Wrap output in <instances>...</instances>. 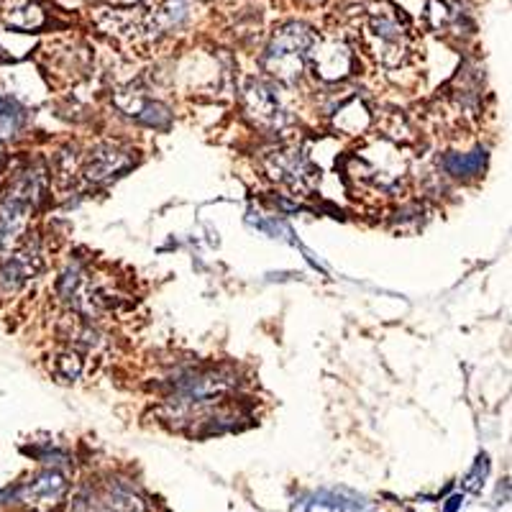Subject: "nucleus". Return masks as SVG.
<instances>
[{
  "label": "nucleus",
  "mask_w": 512,
  "mask_h": 512,
  "mask_svg": "<svg viewBox=\"0 0 512 512\" xmlns=\"http://www.w3.org/2000/svg\"><path fill=\"white\" fill-rule=\"evenodd\" d=\"M315 41V31L305 24H285L282 29L274 31L272 41H269L267 52H264L262 62L267 72H272L277 80L295 82L303 75L305 59H308L310 47Z\"/></svg>",
  "instance_id": "nucleus-1"
},
{
  "label": "nucleus",
  "mask_w": 512,
  "mask_h": 512,
  "mask_svg": "<svg viewBox=\"0 0 512 512\" xmlns=\"http://www.w3.org/2000/svg\"><path fill=\"white\" fill-rule=\"evenodd\" d=\"M364 34H367V44L372 54L384 67H395L408 54V31H405V26L400 24V18L395 16L390 6L369 11Z\"/></svg>",
  "instance_id": "nucleus-2"
},
{
  "label": "nucleus",
  "mask_w": 512,
  "mask_h": 512,
  "mask_svg": "<svg viewBox=\"0 0 512 512\" xmlns=\"http://www.w3.org/2000/svg\"><path fill=\"white\" fill-rule=\"evenodd\" d=\"M310 62H313V70L320 80L326 82H338L346 80V77L354 72V52L346 41L341 39H323L313 41V47L308 52Z\"/></svg>",
  "instance_id": "nucleus-3"
},
{
  "label": "nucleus",
  "mask_w": 512,
  "mask_h": 512,
  "mask_svg": "<svg viewBox=\"0 0 512 512\" xmlns=\"http://www.w3.org/2000/svg\"><path fill=\"white\" fill-rule=\"evenodd\" d=\"M264 164H267V172L272 180L282 182V185L292 187V190H308L310 180H313L310 159L305 157V152L292 149V146H282V149L269 152Z\"/></svg>",
  "instance_id": "nucleus-4"
},
{
  "label": "nucleus",
  "mask_w": 512,
  "mask_h": 512,
  "mask_svg": "<svg viewBox=\"0 0 512 512\" xmlns=\"http://www.w3.org/2000/svg\"><path fill=\"white\" fill-rule=\"evenodd\" d=\"M244 105L246 113L254 118L256 126L277 131V128H282L287 123V113L282 111L280 98H277V93H274L269 82H249V88L244 90Z\"/></svg>",
  "instance_id": "nucleus-5"
},
{
  "label": "nucleus",
  "mask_w": 512,
  "mask_h": 512,
  "mask_svg": "<svg viewBox=\"0 0 512 512\" xmlns=\"http://www.w3.org/2000/svg\"><path fill=\"white\" fill-rule=\"evenodd\" d=\"M131 164H134L131 152H126L121 146L100 144L90 152L88 162L82 167V175H85V180H88L90 185H103V182L123 175L126 169H131Z\"/></svg>",
  "instance_id": "nucleus-6"
},
{
  "label": "nucleus",
  "mask_w": 512,
  "mask_h": 512,
  "mask_svg": "<svg viewBox=\"0 0 512 512\" xmlns=\"http://www.w3.org/2000/svg\"><path fill=\"white\" fill-rule=\"evenodd\" d=\"M39 267V251L36 246H26L13 254L8 262L0 264V297H11L29 282L31 274Z\"/></svg>",
  "instance_id": "nucleus-7"
},
{
  "label": "nucleus",
  "mask_w": 512,
  "mask_h": 512,
  "mask_svg": "<svg viewBox=\"0 0 512 512\" xmlns=\"http://www.w3.org/2000/svg\"><path fill=\"white\" fill-rule=\"evenodd\" d=\"M64 492H67V482H64L62 474L52 469V472H44L39 477H34V482L24 484L16 492V497L31 507H47L49 510V507L59 505Z\"/></svg>",
  "instance_id": "nucleus-8"
},
{
  "label": "nucleus",
  "mask_w": 512,
  "mask_h": 512,
  "mask_svg": "<svg viewBox=\"0 0 512 512\" xmlns=\"http://www.w3.org/2000/svg\"><path fill=\"white\" fill-rule=\"evenodd\" d=\"M116 105L128 118H134V121L144 123L149 128H164L169 123L167 108L141 93H128V100L116 98Z\"/></svg>",
  "instance_id": "nucleus-9"
},
{
  "label": "nucleus",
  "mask_w": 512,
  "mask_h": 512,
  "mask_svg": "<svg viewBox=\"0 0 512 512\" xmlns=\"http://www.w3.org/2000/svg\"><path fill=\"white\" fill-rule=\"evenodd\" d=\"M315 505L326 507L331 512H372L374 505L367 497L356 495L351 489H320L313 495Z\"/></svg>",
  "instance_id": "nucleus-10"
},
{
  "label": "nucleus",
  "mask_w": 512,
  "mask_h": 512,
  "mask_svg": "<svg viewBox=\"0 0 512 512\" xmlns=\"http://www.w3.org/2000/svg\"><path fill=\"white\" fill-rule=\"evenodd\" d=\"M487 164V152L484 149H477V152L469 154H446L441 162L443 172L451 177H459V180H472Z\"/></svg>",
  "instance_id": "nucleus-11"
},
{
  "label": "nucleus",
  "mask_w": 512,
  "mask_h": 512,
  "mask_svg": "<svg viewBox=\"0 0 512 512\" xmlns=\"http://www.w3.org/2000/svg\"><path fill=\"white\" fill-rule=\"evenodd\" d=\"M187 16H190V0H164L152 16V31L167 34V31L180 29Z\"/></svg>",
  "instance_id": "nucleus-12"
},
{
  "label": "nucleus",
  "mask_w": 512,
  "mask_h": 512,
  "mask_svg": "<svg viewBox=\"0 0 512 512\" xmlns=\"http://www.w3.org/2000/svg\"><path fill=\"white\" fill-rule=\"evenodd\" d=\"M6 21L13 29L34 31L44 24V11L34 0H11L6 8Z\"/></svg>",
  "instance_id": "nucleus-13"
},
{
  "label": "nucleus",
  "mask_w": 512,
  "mask_h": 512,
  "mask_svg": "<svg viewBox=\"0 0 512 512\" xmlns=\"http://www.w3.org/2000/svg\"><path fill=\"white\" fill-rule=\"evenodd\" d=\"M369 123H372V116H369L367 105L361 103L359 98L349 100V103L336 113V128L349 136L364 134L369 128Z\"/></svg>",
  "instance_id": "nucleus-14"
},
{
  "label": "nucleus",
  "mask_w": 512,
  "mask_h": 512,
  "mask_svg": "<svg viewBox=\"0 0 512 512\" xmlns=\"http://www.w3.org/2000/svg\"><path fill=\"white\" fill-rule=\"evenodd\" d=\"M26 111L16 98L0 93V139H16L18 131L24 128Z\"/></svg>",
  "instance_id": "nucleus-15"
},
{
  "label": "nucleus",
  "mask_w": 512,
  "mask_h": 512,
  "mask_svg": "<svg viewBox=\"0 0 512 512\" xmlns=\"http://www.w3.org/2000/svg\"><path fill=\"white\" fill-rule=\"evenodd\" d=\"M82 369V359L77 354H64L57 359V374L64 379H75Z\"/></svg>",
  "instance_id": "nucleus-16"
},
{
  "label": "nucleus",
  "mask_w": 512,
  "mask_h": 512,
  "mask_svg": "<svg viewBox=\"0 0 512 512\" xmlns=\"http://www.w3.org/2000/svg\"><path fill=\"white\" fill-rule=\"evenodd\" d=\"M487 469H489L487 456H479L477 464H474V469H472V474L466 477V489H472V492H477V489L484 484V477H487Z\"/></svg>",
  "instance_id": "nucleus-17"
},
{
  "label": "nucleus",
  "mask_w": 512,
  "mask_h": 512,
  "mask_svg": "<svg viewBox=\"0 0 512 512\" xmlns=\"http://www.w3.org/2000/svg\"><path fill=\"white\" fill-rule=\"evenodd\" d=\"M448 502H451V505H446V512H454V510H456V507H459L461 497H451V500H448Z\"/></svg>",
  "instance_id": "nucleus-18"
},
{
  "label": "nucleus",
  "mask_w": 512,
  "mask_h": 512,
  "mask_svg": "<svg viewBox=\"0 0 512 512\" xmlns=\"http://www.w3.org/2000/svg\"><path fill=\"white\" fill-rule=\"evenodd\" d=\"M67 3H77V0H67Z\"/></svg>",
  "instance_id": "nucleus-19"
}]
</instances>
